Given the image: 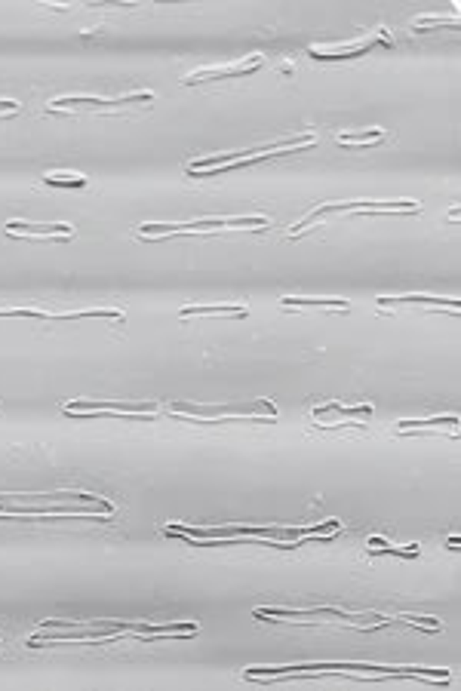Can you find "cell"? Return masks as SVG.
<instances>
[{"instance_id": "1", "label": "cell", "mask_w": 461, "mask_h": 691, "mask_svg": "<svg viewBox=\"0 0 461 691\" xmlns=\"http://www.w3.org/2000/svg\"><path fill=\"white\" fill-rule=\"evenodd\" d=\"M394 212V209H403V212H418V203L415 200H353V203H332V206H320L314 209L307 219H302L292 228V237L302 234V231L311 224L314 219H320V215H332V212Z\"/></svg>"}, {"instance_id": "2", "label": "cell", "mask_w": 461, "mask_h": 691, "mask_svg": "<svg viewBox=\"0 0 461 691\" xmlns=\"http://www.w3.org/2000/svg\"><path fill=\"white\" fill-rule=\"evenodd\" d=\"M268 224L265 215L256 219H203V221H191V224H142L145 237H160V234H184V231H212V228H261Z\"/></svg>"}, {"instance_id": "3", "label": "cell", "mask_w": 461, "mask_h": 691, "mask_svg": "<svg viewBox=\"0 0 461 691\" xmlns=\"http://www.w3.org/2000/svg\"><path fill=\"white\" fill-rule=\"evenodd\" d=\"M129 102H154L151 92H138V96H126V99H89V96H65L56 99L52 108H74V105H98V108H120Z\"/></svg>"}, {"instance_id": "4", "label": "cell", "mask_w": 461, "mask_h": 691, "mask_svg": "<svg viewBox=\"0 0 461 691\" xmlns=\"http://www.w3.org/2000/svg\"><path fill=\"white\" fill-rule=\"evenodd\" d=\"M6 231H10V234H37V237H50V234L74 237V228H71V224H25V221H6Z\"/></svg>"}, {"instance_id": "5", "label": "cell", "mask_w": 461, "mask_h": 691, "mask_svg": "<svg viewBox=\"0 0 461 691\" xmlns=\"http://www.w3.org/2000/svg\"><path fill=\"white\" fill-rule=\"evenodd\" d=\"M256 618H348L338 609H307V611H286V609H256Z\"/></svg>"}, {"instance_id": "6", "label": "cell", "mask_w": 461, "mask_h": 691, "mask_svg": "<svg viewBox=\"0 0 461 691\" xmlns=\"http://www.w3.org/2000/svg\"><path fill=\"white\" fill-rule=\"evenodd\" d=\"M261 65V56H256L246 65V61H240V65H234V68H215V71H197L194 77H188L184 83H197V80H215V77H246L249 71H256V68Z\"/></svg>"}, {"instance_id": "7", "label": "cell", "mask_w": 461, "mask_h": 691, "mask_svg": "<svg viewBox=\"0 0 461 691\" xmlns=\"http://www.w3.org/2000/svg\"><path fill=\"white\" fill-rule=\"evenodd\" d=\"M381 307L390 305H430V307H449L458 310V298H430V295H403V298H379Z\"/></svg>"}, {"instance_id": "8", "label": "cell", "mask_w": 461, "mask_h": 691, "mask_svg": "<svg viewBox=\"0 0 461 691\" xmlns=\"http://www.w3.org/2000/svg\"><path fill=\"white\" fill-rule=\"evenodd\" d=\"M203 314H234V317H246L243 305H194V307H182V317H203Z\"/></svg>"}, {"instance_id": "9", "label": "cell", "mask_w": 461, "mask_h": 691, "mask_svg": "<svg viewBox=\"0 0 461 691\" xmlns=\"http://www.w3.org/2000/svg\"><path fill=\"white\" fill-rule=\"evenodd\" d=\"M283 301V305H286V307H292V305H295V307H338V310H351V305H348V301H344V298H280Z\"/></svg>"}, {"instance_id": "10", "label": "cell", "mask_w": 461, "mask_h": 691, "mask_svg": "<svg viewBox=\"0 0 461 691\" xmlns=\"http://www.w3.org/2000/svg\"><path fill=\"white\" fill-rule=\"evenodd\" d=\"M87 317H108V320H120V310H80V314H65V317H50V323H71V320H87Z\"/></svg>"}, {"instance_id": "11", "label": "cell", "mask_w": 461, "mask_h": 691, "mask_svg": "<svg viewBox=\"0 0 461 691\" xmlns=\"http://www.w3.org/2000/svg\"><path fill=\"white\" fill-rule=\"evenodd\" d=\"M323 415H357V418H363V415H372V406L344 409V406H338V402H329V406H323V409H317V412H314V418H323Z\"/></svg>"}, {"instance_id": "12", "label": "cell", "mask_w": 461, "mask_h": 691, "mask_svg": "<svg viewBox=\"0 0 461 691\" xmlns=\"http://www.w3.org/2000/svg\"><path fill=\"white\" fill-rule=\"evenodd\" d=\"M458 418L446 415V418H427V421H400V430H418V427H455Z\"/></svg>"}, {"instance_id": "13", "label": "cell", "mask_w": 461, "mask_h": 691, "mask_svg": "<svg viewBox=\"0 0 461 691\" xmlns=\"http://www.w3.org/2000/svg\"><path fill=\"white\" fill-rule=\"evenodd\" d=\"M381 136L384 133L375 126V129H369V133H342V136H338V142H342V145H353V142L363 145V142H375V138H381Z\"/></svg>"}, {"instance_id": "14", "label": "cell", "mask_w": 461, "mask_h": 691, "mask_svg": "<svg viewBox=\"0 0 461 691\" xmlns=\"http://www.w3.org/2000/svg\"><path fill=\"white\" fill-rule=\"evenodd\" d=\"M46 184H52V188H83V184H87V178H83V175H77V178L46 175Z\"/></svg>"}, {"instance_id": "15", "label": "cell", "mask_w": 461, "mask_h": 691, "mask_svg": "<svg viewBox=\"0 0 461 691\" xmlns=\"http://www.w3.org/2000/svg\"><path fill=\"white\" fill-rule=\"evenodd\" d=\"M415 25H452V28H458V19L455 15H449V19H443V15H421Z\"/></svg>"}, {"instance_id": "16", "label": "cell", "mask_w": 461, "mask_h": 691, "mask_svg": "<svg viewBox=\"0 0 461 691\" xmlns=\"http://www.w3.org/2000/svg\"><path fill=\"white\" fill-rule=\"evenodd\" d=\"M0 317H31V320H50L41 310H0Z\"/></svg>"}, {"instance_id": "17", "label": "cell", "mask_w": 461, "mask_h": 691, "mask_svg": "<svg viewBox=\"0 0 461 691\" xmlns=\"http://www.w3.org/2000/svg\"><path fill=\"white\" fill-rule=\"evenodd\" d=\"M0 111H19V102H0Z\"/></svg>"}]
</instances>
